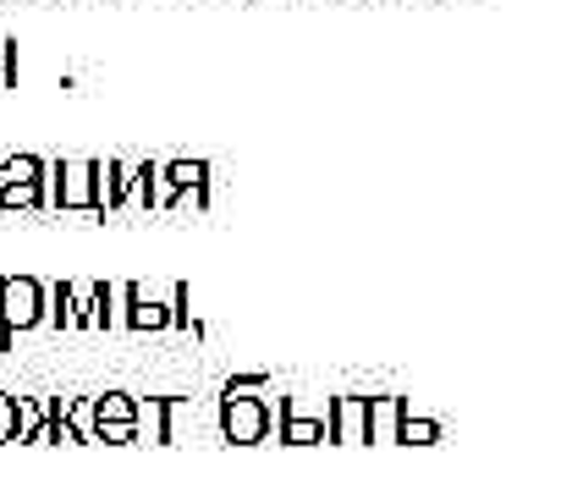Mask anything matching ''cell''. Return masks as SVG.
Returning a JSON list of instances; mask_svg holds the SVG:
<instances>
[{
    "instance_id": "2",
    "label": "cell",
    "mask_w": 561,
    "mask_h": 495,
    "mask_svg": "<svg viewBox=\"0 0 561 495\" xmlns=\"http://www.w3.org/2000/svg\"><path fill=\"white\" fill-rule=\"evenodd\" d=\"M45 187H50V204H56V209H89L100 182H94V165H83V160H61V165L45 171Z\"/></svg>"
},
{
    "instance_id": "8",
    "label": "cell",
    "mask_w": 561,
    "mask_h": 495,
    "mask_svg": "<svg viewBox=\"0 0 561 495\" xmlns=\"http://www.w3.org/2000/svg\"><path fill=\"white\" fill-rule=\"evenodd\" d=\"M7 440H18V396L0 391V446Z\"/></svg>"
},
{
    "instance_id": "7",
    "label": "cell",
    "mask_w": 561,
    "mask_h": 495,
    "mask_svg": "<svg viewBox=\"0 0 561 495\" xmlns=\"http://www.w3.org/2000/svg\"><path fill=\"white\" fill-rule=\"evenodd\" d=\"M231 435H242V440H253L259 435V407H231Z\"/></svg>"
},
{
    "instance_id": "9",
    "label": "cell",
    "mask_w": 561,
    "mask_h": 495,
    "mask_svg": "<svg viewBox=\"0 0 561 495\" xmlns=\"http://www.w3.org/2000/svg\"><path fill=\"white\" fill-rule=\"evenodd\" d=\"M100 435H105V440H127V435H133V424H100Z\"/></svg>"
},
{
    "instance_id": "6",
    "label": "cell",
    "mask_w": 561,
    "mask_h": 495,
    "mask_svg": "<svg viewBox=\"0 0 561 495\" xmlns=\"http://www.w3.org/2000/svg\"><path fill=\"white\" fill-rule=\"evenodd\" d=\"M100 424H133V402L127 396H105L100 402Z\"/></svg>"
},
{
    "instance_id": "5",
    "label": "cell",
    "mask_w": 561,
    "mask_h": 495,
    "mask_svg": "<svg viewBox=\"0 0 561 495\" xmlns=\"http://www.w3.org/2000/svg\"><path fill=\"white\" fill-rule=\"evenodd\" d=\"M45 160L39 154H12L7 165H0V182H45Z\"/></svg>"
},
{
    "instance_id": "3",
    "label": "cell",
    "mask_w": 561,
    "mask_h": 495,
    "mask_svg": "<svg viewBox=\"0 0 561 495\" xmlns=\"http://www.w3.org/2000/svg\"><path fill=\"white\" fill-rule=\"evenodd\" d=\"M50 193H45V182H0V209L7 215H18V209H39Z\"/></svg>"
},
{
    "instance_id": "4",
    "label": "cell",
    "mask_w": 561,
    "mask_h": 495,
    "mask_svg": "<svg viewBox=\"0 0 561 495\" xmlns=\"http://www.w3.org/2000/svg\"><path fill=\"white\" fill-rule=\"evenodd\" d=\"M18 440H45V407L34 396H18Z\"/></svg>"
},
{
    "instance_id": "1",
    "label": "cell",
    "mask_w": 561,
    "mask_h": 495,
    "mask_svg": "<svg viewBox=\"0 0 561 495\" xmlns=\"http://www.w3.org/2000/svg\"><path fill=\"white\" fill-rule=\"evenodd\" d=\"M34 325H45V287L34 276H7L0 281V353H12V342Z\"/></svg>"
}]
</instances>
